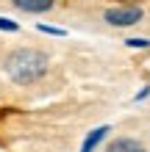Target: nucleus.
<instances>
[{
  "instance_id": "9",
  "label": "nucleus",
  "mask_w": 150,
  "mask_h": 152,
  "mask_svg": "<svg viewBox=\"0 0 150 152\" xmlns=\"http://www.w3.org/2000/svg\"><path fill=\"white\" fill-rule=\"evenodd\" d=\"M147 97H150V86H145L142 91H139V94L134 97V100H136V102H142V100H147Z\"/></svg>"
},
{
  "instance_id": "4",
  "label": "nucleus",
  "mask_w": 150,
  "mask_h": 152,
  "mask_svg": "<svg viewBox=\"0 0 150 152\" xmlns=\"http://www.w3.org/2000/svg\"><path fill=\"white\" fill-rule=\"evenodd\" d=\"M14 8H20L25 14H45L56 6V0H11Z\"/></svg>"
},
{
  "instance_id": "8",
  "label": "nucleus",
  "mask_w": 150,
  "mask_h": 152,
  "mask_svg": "<svg viewBox=\"0 0 150 152\" xmlns=\"http://www.w3.org/2000/svg\"><path fill=\"white\" fill-rule=\"evenodd\" d=\"M17 28H20V25L14 20H3V17H0V31H17Z\"/></svg>"
},
{
  "instance_id": "1",
  "label": "nucleus",
  "mask_w": 150,
  "mask_h": 152,
  "mask_svg": "<svg viewBox=\"0 0 150 152\" xmlns=\"http://www.w3.org/2000/svg\"><path fill=\"white\" fill-rule=\"evenodd\" d=\"M47 64H50L47 53H42L36 47H17L6 56L3 69L17 86H31V83L45 77Z\"/></svg>"
},
{
  "instance_id": "7",
  "label": "nucleus",
  "mask_w": 150,
  "mask_h": 152,
  "mask_svg": "<svg viewBox=\"0 0 150 152\" xmlns=\"http://www.w3.org/2000/svg\"><path fill=\"white\" fill-rule=\"evenodd\" d=\"M36 28H39L42 33H50V36H64V31H61V28H53V25H45V22H39Z\"/></svg>"
},
{
  "instance_id": "5",
  "label": "nucleus",
  "mask_w": 150,
  "mask_h": 152,
  "mask_svg": "<svg viewBox=\"0 0 150 152\" xmlns=\"http://www.w3.org/2000/svg\"><path fill=\"white\" fill-rule=\"evenodd\" d=\"M109 124H100V127H95L92 133H89V136H86L83 138V144H81V152H95V149H98L100 147V141L106 138V136H109Z\"/></svg>"
},
{
  "instance_id": "6",
  "label": "nucleus",
  "mask_w": 150,
  "mask_h": 152,
  "mask_svg": "<svg viewBox=\"0 0 150 152\" xmlns=\"http://www.w3.org/2000/svg\"><path fill=\"white\" fill-rule=\"evenodd\" d=\"M125 47H131V50H147V47H150V39L131 36V39H125Z\"/></svg>"
},
{
  "instance_id": "3",
  "label": "nucleus",
  "mask_w": 150,
  "mask_h": 152,
  "mask_svg": "<svg viewBox=\"0 0 150 152\" xmlns=\"http://www.w3.org/2000/svg\"><path fill=\"white\" fill-rule=\"evenodd\" d=\"M106 152H147L142 141H136V138H131V136H120V138H114L109 147H106Z\"/></svg>"
},
{
  "instance_id": "2",
  "label": "nucleus",
  "mask_w": 150,
  "mask_h": 152,
  "mask_svg": "<svg viewBox=\"0 0 150 152\" xmlns=\"http://www.w3.org/2000/svg\"><path fill=\"white\" fill-rule=\"evenodd\" d=\"M103 20L109 22L111 28H131V25L145 20V11L139 6H114V8H106Z\"/></svg>"
}]
</instances>
